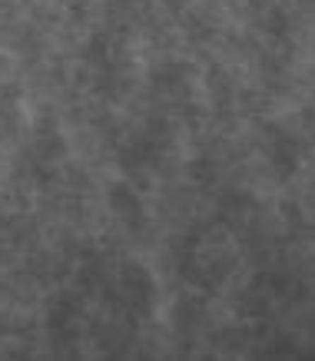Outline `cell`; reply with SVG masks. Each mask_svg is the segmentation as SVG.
<instances>
[{"instance_id":"6da1fadb","label":"cell","mask_w":315,"mask_h":361,"mask_svg":"<svg viewBox=\"0 0 315 361\" xmlns=\"http://www.w3.org/2000/svg\"><path fill=\"white\" fill-rule=\"evenodd\" d=\"M120 285H123V298L130 302L133 312L146 315L150 312V302H153V282L150 275L143 272L140 265H126L120 272Z\"/></svg>"},{"instance_id":"7a4b0ae2","label":"cell","mask_w":315,"mask_h":361,"mask_svg":"<svg viewBox=\"0 0 315 361\" xmlns=\"http://www.w3.org/2000/svg\"><path fill=\"white\" fill-rule=\"evenodd\" d=\"M109 206L126 226H143V202L136 199L130 186H113L109 189Z\"/></svg>"},{"instance_id":"3957f363","label":"cell","mask_w":315,"mask_h":361,"mask_svg":"<svg viewBox=\"0 0 315 361\" xmlns=\"http://www.w3.org/2000/svg\"><path fill=\"white\" fill-rule=\"evenodd\" d=\"M272 166L283 176H292L295 166H299V142L292 136H279L275 146H272Z\"/></svg>"},{"instance_id":"277c9868","label":"cell","mask_w":315,"mask_h":361,"mask_svg":"<svg viewBox=\"0 0 315 361\" xmlns=\"http://www.w3.org/2000/svg\"><path fill=\"white\" fill-rule=\"evenodd\" d=\"M64 153H66L64 140H57V136H44V142H40V156H44V159H60Z\"/></svg>"},{"instance_id":"5b68a950","label":"cell","mask_w":315,"mask_h":361,"mask_svg":"<svg viewBox=\"0 0 315 361\" xmlns=\"http://www.w3.org/2000/svg\"><path fill=\"white\" fill-rule=\"evenodd\" d=\"M189 173H193V179H199V183H209V179H216V166L209 163V159H199V163L189 166Z\"/></svg>"},{"instance_id":"8992f818","label":"cell","mask_w":315,"mask_h":361,"mask_svg":"<svg viewBox=\"0 0 315 361\" xmlns=\"http://www.w3.org/2000/svg\"><path fill=\"white\" fill-rule=\"evenodd\" d=\"M285 23H289V20H285L283 11H272L269 17H266V30H269V33H285Z\"/></svg>"}]
</instances>
